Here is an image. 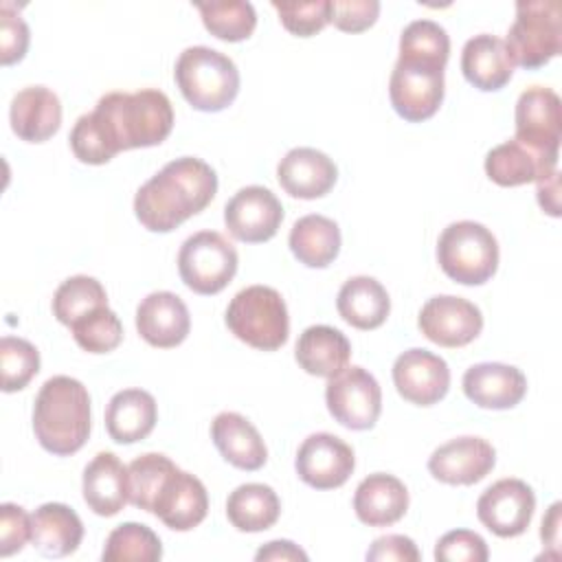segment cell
<instances>
[{
	"label": "cell",
	"instance_id": "3957f363",
	"mask_svg": "<svg viewBox=\"0 0 562 562\" xmlns=\"http://www.w3.org/2000/svg\"><path fill=\"white\" fill-rule=\"evenodd\" d=\"M33 432L40 446L57 457L81 450L90 435L88 389L70 375L48 378L35 395Z\"/></svg>",
	"mask_w": 562,
	"mask_h": 562
},
{
	"label": "cell",
	"instance_id": "74e56055",
	"mask_svg": "<svg viewBox=\"0 0 562 562\" xmlns=\"http://www.w3.org/2000/svg\"><path fill=\"white\" fill-rule=\"evenodd\" d=\"M450 55V37L446 29L432 20H413L400 35V57H413L446 66Z\"/></svg>",
	"mask_w": 562,
	"mask_h": 562
},
{
	"label": "cell",
	"instance_id": "836d02e7",
	"mask_svg": "<svg viewBox=\"0 0 562 562\" xmlns=\"http://www.w3.org/2000/svg\"><path fill=\"white\" fill-rule=\"evenodd\" d=\"M108 305V294L101 281L88 274L68 277L53 296V314L61 325H75L83 316Z\"/></svg>",
	"mask_w": 562,
	"mask_h": 562
},
{
	"label": "cell",
	"instance_id": "44dd1931",
	"mask_svg": "<svg viewBox=\"0 0 562 562\" xmlns=\"http://www.w3.org/2000/svg\"><path fill=\"white\" fill-rule=\"evenodd\" d=\"M277 178L292 198L316 200L336 184L338 169L327 154L314 147H294L279 160Z\"/></svg>",
	"mask_w": 562,
	"mask_h": 562
},
{
	"label": "cell",
	"instance_id": "9a60e30c",
	"mask_svg": "<svg viewBox=\"0 0 562 562\" xmlns=\"http://www.w3.org/2000/svg\"><path fill=\"white\" fill-rule=\"evenodd\" d=\"M296 474L316 490L340 487L356 468L353 450L347 441L331 432H314L299 446Z\"/></svg>",
	"mask_w": 562,
	"mask_h": 562
},
{
	"label": "cell",
	"instance_id": "7dc6e473",
	"mask_svg": "<svg viewBox=\"0 0 562 562\" xmlns=\"http://www.w3.org/2000/svg\"><path fill=\"white\" fill-rule=\"evenodd\" d=\"M255 560L257 562H263V560H301L305 562L307 560V553L303 549H299L294 542L290 540H272L268 544H263L257 553H255Z\"/></svg>",
	"mask_w": 562,
	"mask_h": 562
},
{
	"label": "cell",
	"instance_id": "d6986e66",
	"mask_svg": "<svg viewBox=\"0 0 562 562\" xmlns=\"http://www.w3.org/2000/svg\"><path fill=\"white\" fill-rule=\"evenodd\" d=\"M136 329L151 347L169 349L180 345L189 329L191 316L184 301L167 290L147 294L136 307Z\"/></svg>",
	"mask_w": 562,
	"mask_h": 562
},
{
	"label": "cell",
	"instance_id": "ba28073f",
	"mask_svg": "<svg viewBox=\"0 0 562 562\" xmlns=\"http://www.w3.org/2000/svg\"><path fill=\"white\" fill-rule=\"evenodd\" d=\"M237 250L217 231H200L187 237L178 252L182 283L198 294H217L237 272Z\"/></svg>",
	"mask_w": 562,
	"mask_h": 562
},
{
	"label": "cell",
	"instance_id": "c3c4849f",
	"mask_svg": "<svg viewBox=\"0 0 562 562\" xmlns=\"http://www.w3.org/2000/svg\"><path fill=\"white\" fill-rule=\"evenodd\" d=\"M558 184H560V178H558V169L544 178L538 180V202L542 206V211H547L549 215L558 217L560 215V204H558Z\"/></svg>",
	"mask_w": 562,
	"mask_h": 562
},
{
	"label": "cell",
	"instance_id": "1f68e13d",
	"mask_svg": "<svg viewBox=\"0 0 562 562\" xmlns=\"http://www.w3.org/2000/svg\"><path fill=\"white\" fill-rule=\"evenodd\" d=\"M288 244L307 268H327L340 252V228L334 220L310 213L292 224Z\"/></svg>",
	"mask_w": 562,
	"mask_h": 562
},
{
	"label": "cell",
	"instance_id": "f546056e",
	"mask_svg": "<svg viewBox=\"0 0 562 562\" xmlns=\"http://www.w3.org/2000/svg\"><path fill=\"white\" fill-rule=\"evenodd\" d=\"M158 419L156 400L143 389H123L112 395L105 408V428L116 443L145 439Z\"/></svg>",
	"mask_w": 562,
	"mask_h": 562
},
{
	"label": "cell",
	"instance_id": "8fae6325",
	"mask_svg": "<svg viewBox=\"0 0 562 562\" xmlns=\"http://www.w3.org/2000/svg\"><path fill=\"white\" fill-rule=\"evenodd\" d=\"M516 140L533 151L558 158L562 138V103L560 97L544 86H531L516 101Z\"/></svg>",
	"mask_w": 562,
	"mask_h": 562
},
{
	"label": "cell",
	"instance_id": "d6a6232c",
	"mask_svg": "<svg viewBox=\"0 0 562 562\" xmlns=\"http://www.w3.org/2000/svg\"><path fill=\"white\" fill-rule=\"evenodd\" d=\"M281 514L277 492L263 483H244L228 494L226 516L239 531L255 533L270 529Z\"/></svg>",
	"mask_w": 562,
	"mask_h": 562
},
{
	"label": "cell",
	"instance_id": "ffe728a7",
	"mask_svg": "<svg viewBox=\"0 0 562 562\" xmlns=\"http://www.w3.org/2000/svg\"><path fill=\"white\" fill-rule=\"evenodd\" d=\"M463 393L481 408H514L527 393V378L520 369L503 362H479L463 373Z\"/></svg>",
	"mask_w": 562,
	"mask_h": 562
},
{
	"label": "cell",
	"instance_id": "603a6c76",
	"mask_svg": "<svg viewBox=\"0 0 562 562\" xmlns=\"http://www.w3.org/2000/svg\"><path fill=\"white\" fill-rule=\"evenodd\" d=\"M514 59L507 50L505 40L479 33L463 44L461 70L463 77L483 92L501 90L514 75Z\"/></svg>",
	"mask_w": 562,
	"mask_h": 562
},
{
	"label": "cell",
	"instance_id": "7c38bea8",
	"mask_svg": "<svg viewBox=\"0 0 562 562\" xmlns=\"http://www.w3.org/2000/svg\"><path fill=\"white\" fill-rule=\"evenodd\" d=\"M536 509L533 490L520 479L492 483L476 501L479 520L498 538H514L527 531Z\"/></svg>",
	"mask_w": 562,
	"mask_h": 562
},
{
	"label": "cell",
	"instance_id": "d4e9b609",
	"mask_svg": "<svg viewBox=\"0 0 562 562\" xmlns=\"http://www.w3.org/2000/svg\"><path fill=\"white\" fill-rule=\"evenodd\" d=\"M558 158L542 156L516 138L492 147L485 156V173L501 187L538 182L540 178L553 173Z\"/></svg>",
	"mask_w": 562,
	"mask_h": 562
},
{
	"label": "cell",
	"instance_id": "5b68a950",
	"mask_svg": "<svg viewBox=\"0 0 562 562\" xmlns=\"http://www.w3.org/2000/svg\"><path fill=\"white\" fill-rule=\"evenodd\" d=\"M226 327L241 342L261 351H274L285 345L290 334L285 301L274 288L248 285L231 299Z\"/></svg>",
	"mask_w": 562,
	"mask_h": 562
},
{
	"label": "cell",
	"instance_id": "ab89813d",
	"mask_svg": "<svg viewBox=\"0 0 562 562\" xmlns=\"http://www.w3.org/2000/svg\"><path fill=\"white\" fill-rule=\"evenodd\" d=\"M70 331L75 342L88 353H108L123 338V325L108 305L70 325Z\"/></svg>",
	"mask_w": 562,
	"mask_h": 562
},
{
	"label": "cell",
	"instance_id": "60d3db41",
	"mask_svg": "<svg viewBox=\"0 0 562 562\" xmlns=\"http://www.w3.org/2000/svg\"><path fill=\"white\" fill-rule=\"evenodd\" d=\"M274 11L279 13L281 24L299 37H310L329 22V0L314 2H279L272 0Z\"/></svg>",
	"mask_w": 562,
	"mask_h": 562
},
{
	"label": "cell",
	"instance_id": "52a82bcc",
	"mask_svg": "<svg viewBox=\"0 0 562 562\" xmlns=\"http://www.w3.org/2000/svg\"><path fill=\"white\" fill-rule=\"evenodd\" d=\"M507 50L514 64L533 70L562 50V9L558 0H520L507 31Z\"/></svg>",
	"mask_w": 562,
	"mask_h": 562
},
{
	"label": "cell",
	"instance_id": "e0dca14e",
	"mask_svg": "<svg viewBox=\"0 0 562 562\" xmlns=\"http://www.w3.org/2000/svg\"><path fill=\"white\" fill-rule=\"evenodd\" d=\"M496 463V450L481 437H457L441 443L428 459L430 474L448 485H474Z\"/></svg>",
	"mask_w": 562,
	"mask_h": 562
},
{
	"label": "cell",
	"instance_id": "4316f807",
	"mask_svg": "<svg viewBox=\"0 0 562 562\" xmlns=\"http://www.w3.org/2000/svg\"><path fill=\"white\" fill-rule=\"evenodd\" d=\"M83 501L99 516H114L127 498V468L114 452H99L83 470Z\"/></svg>",
	"mask_w": 562,
	"mask_h": 562
},
{
	"label": "cell",
	"instance_id": "f1b7e54d",
	"mask_svg": "<svg viewBox=\"0 0 562 562\" xmlns=\"http://www.w3.org/2000/svg\"><path fill=\"white\" fill-rule=\"evenodd\" d=\"M294 358L305 373L331 378L349 364L351 345L340 329L329 325H312L299 336Z\"/></svg>",
	"mask_w": 562,
	"mask_h": 562
},
{
	"label": "cell",
	"instance_id": "2e32d148",
	"mask_svg": "<svg viewBox=\"0 0 562 562\" xmlns=\"http://www.w3.org/2000/svg\"><path fill=\"white\" fill-rule=\"evenodd\" d=\"M393 384L406 402L430 406L446 397L450 389V369L441 356L413 347L395 358Z\"/></svg>",
	"mask_w": 562,
	"mask_h": 562
},
{
	"label": "cell",
	"instance_id": "d590c367",
	"mask_svg": "<svg viewBox=\"0 0 562 562\" xmlns=\"http://www.w3.org/2000/svg\"><path fill=\"white\" fill-rule=\"evenodd\" d=\"M160 558V538L140 522H123L112 529L101 553L103 562H156Z\"/></svg>",
	"mask_w": 562,
	"mask_h": 562
},
{
	"label": "cell",
	"instance_id": "cb8c5ba5",
	"mask_svg": "<svg viewBox=\"0 0 562 562\" xmlns=\"http://www.w3.org/2000/svg\"><path fill=\"white\" fill-rule=\"evenodd\" d=\"M353 509L358 520L369 527L395 525L408 509V490L393 474H369L356 487Z\"/></svg>",
	"mask_w": 562,
	"mask_h": 562
},
{
	"label": "cell",
	"instance_id": "f6af8a7d",
	"mask_svg": "<svg viewBox=\"0 0 562 562\" xmlns=\"http://www.w3.org/2000/svg\"><path fill=\"white\" fill-rule=\"evenodd\" d=\"M380 13L378 0H334L329 2V22L347 33L369 29Z\"/></svg>",
	"mask_w": 562,
	"mask_h": 562
},
{
	"label": "cell",
	"instance_id": "484cf974",
	"mask_svg": "<svg viewBox=\"0 0 562 562\" xmlns=\"http://www.w3.org/2000/svg\"><path fill=\"white\" fill-rule=\"evenodd\" d=\"M211 439L220 454L239 470H259L268 459L259 430L239 413H220L211 424Z\"/></svg>",
	"mask_w": 562,
	"mask_h": 562
},
{
	"label": "cell",
	"instance_id": "bcb514c9",
	"mask_svg": "<svg viewBox=\"0 0 562 562\" xmlns=\"http://www.w3.org/2000/svg\"><path fill=\"white\" fill-rule=\"evenodd\" d=\"M367 560L371 562H417L419 551L408 536L389 533L375 538L367 551Z\"/></svg>",
	"mask_w": 562,
	"mask_h": 562
},
{
	"label": "cell",
	"instance_id": "8992f818",
	"mask_svg": "<svg viewBox=\"0 0 562 562\" xmlns=\"http://www.w3.org/2000/svg\"><path fill=\"white\" fill-rule=\"evenodd\" d=\"M437 261L452 281L481 285L490 281L498 268V241L492 231L479 222H452L439 235Z\"/></svg>",
	"mask_w": 562,
	"mask_h": 562
},
{
	"label": "cell",
	"instance_id": "4fadbf2b",
	"mask_svg": "<svg viewBox=\"0 0 562 562\" xmlns=\"http://www.w3.org/2000/svg\"><path fill=\"white\" fill-rule=\"evenodd\" d=\"M281 222L283 204L270 189L259 184L239 189L224 206V224L228 233L246 244L272 239Z\"/></svg>",
	"mask_w": 562,
	"mask_h": 562
},
{
	"label": "cell",
	"instance_id": "6da1fadb",
	"mask_svg": "<svg viewBox=\"0 0 562 562\" xmlns=\"http://www.w3.org/2000/svg\"><path fill=\"white\" fill-rule=\"evenodd\" d=\"M173 127V108L165 92H108L70 130V149L86 165H105L119 151L160 145Z\"/></svg>",
	"mask_w": 562,
	"mask_h": 562
},
{
	"label": "cell",
	"instance_id": "8d00e7d4",
	"mask_svg": "<svg viewBox=\"0 0 562 562\" xmlns=\"http://www.w3.org/2000/svg\"><path fill=\"white\" fill-rule=\"evenodd\" d=\"M176 468L178 465L160 452H147V454L136 457L127 465V498H130V503L134 507L151 514L154 501H156L165 479Z\"/></svg>",
	"mask_w": 562,
	"mask_h": 562
},
{
	"label": "cell",
	"instance_id": "9c48e42d",
	"mask_svg": "<svg viewBox=\"0 0 562 562\" xmlns=\"http://www.w3.org/2000/svg\"><path fill=\"white\" fill-rule=\"evenodd\" d=\"M443 68L435 61L397 57L389 79V99L404 121L419 123L439 110L443 101Z\"/></svg>",
	"mask_w": 562,
	"mask_h": 562
},
{
	"label": "cell",
	"instance_id": "7a4b0ae2",
	"mask_svg": "<svg viewBox=\"0 0 562 562\" xmlns=\"http://www.w3.org/2000/svg\"><path fill=\"white\" fill-rule=\"evenodd\" d=\"M217 193V176L200 158L182 156L167 162L134 195V213L151 233H169L204 211Z\"/></svg>",
	"mask_w": 562,
	"mask_h": 562
},
{
	"label": "cell",
	"instance_id": "30bf717a",
	"mask_svg": "<svg viewBox=\"0 0 562 562\" xmlns=\"http://www.w3.org/2000/svg\"><path fill=\"white\" fill-rule=\"evenodd\" d=\"M325 402L331 417L349 430H367L380 417L382 391L378 380L362 367H345L329 378Z\"/></svg>",
	"mask_w": 562,
	"mask_h": 562
},
{
	"label": "cell",
	"instance_id": "f35d334b",
	"mask_svg": "<svg viewBox=\"0 0 562 562\" xmlns=\"http://www.w3.org/2000/svg\"><path fill=\"white\" fill-rule=\"evenodd\" d=\"M2 391L13 393L24 389L40 371V351L24 338L2 336L0 340Z\"/></svg>",
	"mask_w": 562,
	"mask_h": 562
},
{
	"label": "cell",
	"instance_id": "681fc988",
	"mask_svg": "<svg viewBox=\"0 0 562 562\" xmlns=\"http://www.w3.org/2000/svg\"><path fill=\"white\" fill-rule=\"evenodd\" d=\"M560 503H553L549 514L542 518V529H540V536H542V542L544 544H551L555 547L558 544V531H560Z\"/></svg>",
	"mask_w": 562,
	"mask_h": 562
},
{
	"label": "cell",
	"instance_id": "4dcf8cb0",
	"mask_svg": "<svg viewBox=\"0 0 562 562\" xmlns=\"http://www.w3.org/2000/svg\"><path fill=\"white\" fill-rule=\"evenodd\" d=\"M336 307L338 314L356 329H375L386 321L391 312V299L378 279L360 274L342 283L338 290Z\"/></svg>",
	"mask_w": 562,
	"mask_h": 562
},
{
	"label": "cell",
	"instance_id": "5bb4252c",
	"mask_svg": "<svg viewBox=\"0 0 562 562\" xmlns=\"http://www.w3.org/2000/svg\"><path fill=\"white\" fill-rule=\"evenodd\" d=\"M417 325L422 334L441 347H463L483 329L481 310L461 296L439 294L424 303Z\"/></svg>",
	"mask_w": 562,
	"mask_h": 562
},
{
	"label": "cell",
	"instance_id": "e575fe53",
	"mask_svg": "<svg viewBox=\"0 0 562 562\" xmlns=\"http://www.w3.org/2000/svg\"><path fill=\"white\" fill-rule=\"evenodd\" d=\"M202 22L211 35L224 42H241L252 35L257 26L255 7L246 0L195 2Z\"/></svg>",
	"mask_w": 562,
	"mask_h": 562
},
{
	"label": "cell",
	"instance_id": "7bdbcfd3",
	"mask_svg": "<svg viewBox=\"0 0 562 562\" xmlns=\"http://www.w3.org/2000/svg\"><path fill=\"white\" fill-rule=\"evenodd\" d=\"M490 558L485 540L470 529H454L439 538L435 547L437 562H485Z\"/></svg>",
	"mask_w": 562,
	"mask_h": 562
},
{
	"label": "cell",
	"instance_id": "ee69618b",
	"mask_svg": "<svg viewBox=\"0 0 562 562\" xmlns=\"http://www.w3.org/2000/svg\"><path fill=\"white\" fill-rule=\"evenodd\" d=\"M31 516L15 503L0 505V555L9 558L31 540Z\"/></svg>",
	"mask_w": 562,
	"mask_h": 562
},
{
	"label": "cell",
	"instance_id": "277c9868",
	"mask_svg": "<svg viewBox=\"0 0 562 562\" xmlns=\"http://www.w3.org/2000/svg\"><path fill=\"white\" fill-rule=\"evenodd\" d=\"M182 97L200 112L228 108L239 92L235 61L209 46H189L180 53L173 70Z\"/></svg>",
	"mask_w": 562,
	"mask_h": 562
},
{
	"label": "cell",
	"instance_id": "83f0119b",
	"mask_svg": "<svg viewBox=\"0 0 562 562\" xmlns=\"http://www.w3.org/2000/svg\"><path fill=\"white\" fill-rule=\"evenodd\" d=\"M31 542L48 558H64L79 549L83 522L75 509L64 503H44L31 514Z\"/></svg>",
	"mask_w": 562,
	"mask_h": 562
},
{
	"label": "cell",
	"instance_id": "ac0fdd59",
	"mask_svg": "<svg viewBox=\"0 0 562 562\" xmlns=\"http://www.w3.org/2000/svg\"><path fill=\"white\" fill-rule=\"evenodd\" d=\"M206 512L209 496L204 483L180 468L165 479L151 507V514L173 531H189L198 527L206 518Z\"/></svg>",
	"mask_w": 562,
	"mask_h": 562
},
{
	"label": "cell",
	"instance_id": "7402d4cb",
	"mask_svg": "<svg viewBox=\"0 0 562 562\" xmlns=\"http://www.w3.org/2000/svg\"><path fill=\"white\" fill-rule=\"evenodd\" d=\"M9 121L18 138L26 143H44L61 125L59 97L46 86L22 88L11 99Z\"/></svg>",
	"mask_w": 562,
	"mask_h": 562
},
{
	"label": "cell",
	"instance_id": "b9f144b4",
	"mask_svg": "<svg viewBox=\"0 0 562 562\" xmlns=\"http://www.w3.org/2000/svg\"><path fill=\"white\" fill-rule=\"evenodd\" d=\"M29 48V26L22 20L18 7L9 0L0 4V61L4 66L15 64Z\"/></svg>",
	"mask_w": 562,
	"mask_h": 562
}]
</instances>
